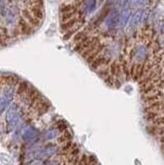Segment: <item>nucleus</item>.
<instances>
[{
	"label": "nucleus",
	"instance_id": "1",
	"mask_svg": "<svg viewBox=\"0 0 164 165\" xmlns=\"http://www.w3.org/2000/svg\"><path fill=\"white\" fill-rule=\"evenodd\" d=\"M22 118V109L18 106V104L12 103L9 105L7 113H6V124L9 130L14 129V128L18 125L19 122L21 121Z\"/></svg>",
	"mask_w": 164,
	"mask_h": 165
},
{
	"label": "nucleus",
	"instance_id": "2",
	"mask_svg": "<svg viewBox=\"0 0 164 165\" xmlns=\"http://www.w3.org/2000/svg\"><path fill=\"white\" fill-rule=\"evenodd\" d=\"M2 88H3V95L2 96L4 97V99L8 103H11L12 101V99H14L15 94L17 92V86L11 85V84H5Z\"/></svg>",
	"mask_w": 164,
	"mask_h": 165
},
{
	"label": "nucleus",
	"instance_id": "3",
	"mask_svg": "<svg viewBox=\"0 0 164 165\" xmlns=\"http://www.w3.org/2000/svg\"><path fill=\"white\" fill-rule=\"evenodd\" d=\"M17 23H18V27L20 28V31H21V35H29L30 33H32L33 27L30 25L22 16H19L18 22Z\"/></svg>",
	"mask_w": 164,
	"mask_h": 165
},
{
	"label": "nucleus",
	"instance_id": "4",
	"mask_svg": "<svg viewBox=\"0 0 164 165\" xmlns=\"http://www.w3.org/2000/svg\"><path fill=\"white\" fill-rule=\"evenodd\" d=\"M2 19H4V21L7 25H14L15 23L18 22L16 12L12 8H9V7H5Z\"/></svg>",
	"mask_w": 164,
	"mask_h": 165
},
{
	"label": "nucleus",
	"instance_id": "5",
	"mask_svg": "<svg viewBox=\"0 0 164 165\" xmlns=\"http://www.w3.org/2000/svg\"><path fill=\"white\" fill-rule=\"evenodd\" d=\"M119 20H120V16H119L118 12L113 9V11H110L109 12V15L106 16L104 23L109 28H113V27L117 25V23L119 22Z\"/></svg>",
	"mask_w": 164,
	"mask_h": 165
},
{
	"label": "nucleus",
	"instance_id": "6",
	"mask_svg": "<svg viewBox=\"0 0 164 165\" xmlns=\"http://www.w3.org/2000/svg\"><path fill=\"white\" fill-rule=\"evenodd\" d=\"M21 16H22L23 18H24L26 21H27L32 27H37V26L39 25V23H41V21H38V20L32 15V12H30L29 9H22V11H21Z\"/></svg>",
	"mask_w": 164,
	"mask_h": 165
},
{
	"label": "nucleus",
	"instance_id": "7",
	"mask_svg": "<svg viewBox=\"0 0 164 165\" xmlns=\"http://www.w3.org/2000/svg\"><path fill=\"white\" fill-rule=\"evenodd\" d=\"M38 134V131L35 129V128L33 127H26L24 130H23V138L26 139V140H29V139H32L34 138L35 136H37Z\"/></svg>",
	"mask_w": 164,
	"mask_h": 165
},
{
	"label": "nucleus",
	"instance_id": "8",
	"mask_svg": "<svg viewBox=\"0 0 164 165\" xmlns=\"http://www.w3.org/2000/svg\"><path fill=\"white\" fill-rule=\"evenodd\" d=\"M142 15H143V11L142 9H136V12L132 15L131 18V26L135 27L136 25H138L140 22H142Z\"/></svg>",
	"mask_w": 164,
	"mask_h": 165
},
{
	"label": "nucleus",
	"instance_id": "9",
	"mask_svg": "<svg viewBox=\"0 0 164 165\" xmlns=\"http://www.w3.org/2000/svg\"><path fill=\"white\" fill-rule=\"evenodd\" d=\"M129 18H130V7L123 8L121 16H120V21H121V24L123 27L126 26L127 22L129 21Z\"/></svg>",
	"mask_w": 164,
	"mask_h": 165
},
{
	"label": "nucleus",
	"instance_id": "10",
	"mask_svg": "<svg viewBox=\"0 0 164 165\" xmlns=\"http://www.w3.org/2000/svg\"><path fill=\"white\" fill-rule=\"evenodd\" d=\"M28 88H29V84L26 83V82H22V80H21V83L19 84L18 87H17V92H16V94L19 97L22 96L23 94H24L26 91L28 90Z\"/></svg>",
	"mask_w": 164,
	"mask_h": 165
},
{
	"label": "nucleus",
	"instance_id": "11",
	"mask_svg": "<svg viewBox=\"0 0 164 165\" xmlns=\"http://www.w3.org/2000/svg\"><path fill=\"white\" fill-rule=\"evenodd\" d=\"M130 8L131 7H142L147 3V0H129Z\"/></svg>",
	"mask_w": 164,
	"mask_h": 165
},
{
	"label": "nucleus",
	"instance_id": "12",
	"mask_svg": "<svg viewBox=\"0 0 164 165\" xmlns=\"http://www.w3.org/2000/svg\"><path fill=\"white\" fill-rule=\"evenodd\" d=\"M96 7V0H87L86 2V11L87 12H91Z\"/></svg>",
	"mask_w": 164,
	"mask_h": 165
},
{
	"label": "nucleus",
	"instance_id": "13",
	"mask_svg": "<svg viewBox=\"0 0 164 165\" xmlns=\"http://www.w3.org/2000/svg\"><path fill=\"white\" fill-rule=\"evenodd\" d=\"M57 130L58 129H49V130H46V133H45V138L46 139H52V138H54V137L57 136Z\"/></svg>",
	"mask_w": 164,
	"mask_h": 165
},
{
	"label": "nucleus",
	"instance_id": "14",
	"mask_svg": "<svg viewBox=\"0 0 164 165\" xmlns=\"http://www.w3.org/2000/svg\"><path fill=\"white\" fill-rule=\"evenodd\" d=\"M8 104H9V103L4 99V97H3V96H0V114L4 112L5 109L7 107Z\"/></svg>",
	"mask_w": 164,
	"mask_h": 165
},
{
	"label": "nucleus",
	"instance_id": "15",
	"mask_svg": "<svg viewBox=\"0 0 164 165\" xmlns=\"http://www.w3.org/2000/svg\"><path fill=\"white\" fill-rule=\"evenodd\" d=\"M0 87H2V76L0 75Z\"/></svg>",
	"mask_w": 164,
	"mask_h": 165
},
{
	"label": "nucleus",
	"instance_id": "16",
	"mask_svg": "<svg viewBox=\"0 0 164 165\" xmlns=\"http://www.w3.org/2000/svg\"><path fill=\"white\" fill-rule=\"evenodd\" d=\"M161 31H162V33L164 34V24H163V26L161 27Z\"/></svg>",
	"mask_w": 164,
	"mask_h": 165
}]
</instances>
